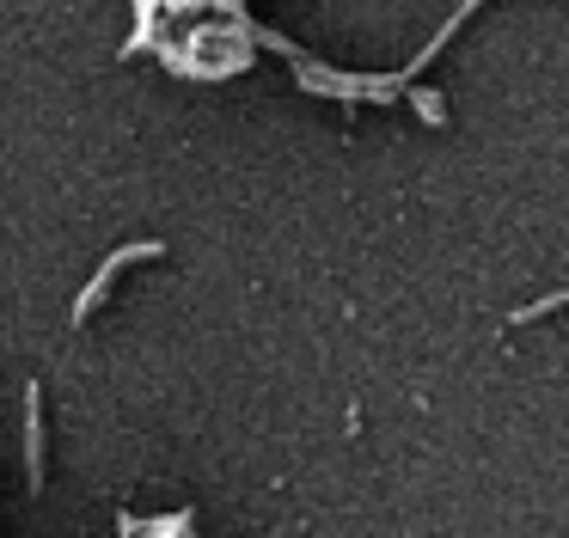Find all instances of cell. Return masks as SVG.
I'll use <instances>...</instances> for the list:
<instances>
[{
  "mask_svg": "<svg viewBox=\"0 0 569 538\" xmlns=\"http://www.w3.org/2000/svg\"><path fill=\"white\" fill-rule=\"evenodd\" d=\"M160 251H166V245H123V251H111V257H104V269H99V276L87 281V293H80L74 318H87L92 306L104 300V288H111V281H117V269H123V263H136V257H160Z\"/></svg>",
  "mask_w": 569,
  "mask_h": 538,
  "instance_id": "cell-1",
  "label": "cell"
},
{
  "mask_svg": "<svg viewBox=\"0 0 569 538\" xmlns=\"http://www.w3.org/2000/svg\"><path fill=\"white\" fill-rule=\"evenodd\" d=\"M26 398H31V422H26V435H31V484H43V391L31 386Z\"/></svg>",
  "mask_w": 569,
  "mask_h": 538,
  "instance_id": "cell-2",
  "label": "cell"
},
{
  "mask_svg": "<svg viewBox=\"0 0 569 538\" xmlns=\"http://www.w3.org/2000/svg\"><path fill=\"white\" fill-rule=\"evenodd\" d=\"M410 104H417V110H422V117H429V122H441V98H435V92H417V98H410Z\"/></svg>",
  "mask_w": 569,
  "mask_h": 538,
  "instance_id": "cell-3",
  "label": "cell"
}]
</instances>
